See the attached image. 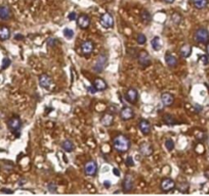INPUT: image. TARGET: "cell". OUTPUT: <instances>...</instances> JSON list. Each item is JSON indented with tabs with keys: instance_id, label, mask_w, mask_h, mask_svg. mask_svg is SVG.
Masks as SVG:
<instances>
[{
	"instance_id": "cell-1",
	"label": "cell",
	"mask_w": 209,
	"mask_h": 196,
	"mask_svg": "<svg viewBox=\"0 0 209 196\" xmlns=\"http://www.w3.org/2000/svg\"><path fill=\"white\" fill-rule=\"evenodd\" d=\"M113 145H114L115 150L118 152L123 153L129 149L130 147V141L126 136L124 135H118L113 140Z\"/></svg>"
},
{
	"instance_id": "cell-2",
	"label": "cell",
	"mask_w": 209,
	"mask_h": 196,
	"mask_svg": "<svg viewBox=\"0 0 209 196\" xmlns=\"http://www.w3.org/2000/svg\"><path fill=\"white\" fill-rule=\"evenodd\" d=\"M195 40L198 43H203L206 44L209 41V32L207 29L205 28H199L195 32Z\"/></svg>"
},
{
	"instance_id": "cell-3",
	"label": "cell",
	"mask_w": 209,
	"mask_h": 196,
	"mask_svg": "<svg viewBox=\"0 0 209 196\" xmlns=\"http://www.w3.org/2000/svg\"><path fill=\"white\" fill-rule=\"evenodd\" d=\"M107 62V55L104 53L99 55V57L97 58V61H94V64L92 66V70L97 73H102L104 68V64Z\"/></svg>"
},
{
	"instance_id": "cell-4",
	"label": "cell",
	"mask_w": 209,
	"mask_h": 196,
	"mask_svg": "<svg viewBox=\"0 0 209 196\" xmlns=\"http://www.w3.org/2000/svg\"><path fill=\"white\" fill-rule=\"evenodd\" d=\"M101 24L104 28L106 29H111L114 26V17L110 12L104 13L101 17Z\"/></svg>"
},
{
	"instance_id": "cell-5",
	"label": "cell",
	"mask_w": 209,
	"mask_h": 196,
	"mask_svg": "<svg viewBox=\"0 0 209 196\" xmlns=\"http://www.w3.org/2000/svg\"><path fill=\"white\" fill-rule=\"evenodd\" d=\"M84 172H85V175L87 176H94L97 172V164L94 161V160H89L85 164L84 166Z\"/></svg>"
},
{
	"instance_id": "cell-6",
	"label": "cell",
	"mask_w": 209,
	"mask_h": 196,
	"mask_svg": "<svg viewBox=\"0 0 209 196\" xmlns=\"http://www.w3.org/2000/svg\"><path fill=\"white\" fill-rule=\"evenodd\" d=\"M39 84L42 88L44 89H49L50 87L53 85V81L50 76H48L47 74H42L39 77Z\"/></svg>"
},
{
	"instance_id": "cell-7",
	"label": "cell",
	"mask_w": 209,
	"mask_h": 196,
	"mask_svg": "<svg viewBox=\"0 0 209 196\" xmlns=\"http://www.w3.org/2000/svg\"><path fill=\"white\" fill-rule=\"evenodd\" d=\"M125 99H126V101H128L129 103L134 104L135 102L139 100V92H137L136 89H134V88L128 89L125 93Z\"/></svg>"
},
{
	"instance_id": "cell-8",
	"label": "cell",
	"mask_w": 209,
	"mask_h": 196,
	"mask_svg": "<svg viewBox=\"0 0 209 196\" xmlns=\"http://www.w3.org/2000/svg\"><path fill=\"white\" fill-rule=\"evenodd\" d=\"M122 187H123V191L125 193H128L132 190L133 188V178L132 176L129 175V174H126L125 177L123 179V184H122Z\"/></svg>"
},
{
	"instance_id": "cell-9",
	"label": "cell",
	"mask_w": 209,
	"mask_h": 196,
	"mask_svg": "<svg viewBox=\"0 0 209 196\" xmlns=\"http://www.w3.org/2000/svg\"><path fill=\"white\" fill-rule=\"evenodd\" d=\"M175 188V182L170 178H166L161 182V189L164 192H170Z\"/></svg>"
},
{
	"instance_id": "cell-10",
	"label": "cell",
	"mask_w": 209,
	"mask_h": 196,
	"mask_svg": "<svg viewBox=\"0 0 209 196\" xmlns=\"http://www.w3.org/2000/svg\"><path fill=\"white\" fill-rule=\"evenodd\" d=\"M77 26L80 29H87L90 26V17L86 14H81L80 17H77Z\"/></svg>"
},
{
	"instance_id": "cell-11",
	"label": "cell",
	"mask_w": 209,
	"mask_h": 196,
	"mask_svg": "<svg viewBox=\"0 0 209 196\" xmlns=\"http://www.w3.org/2000/svg\"><path fill=\"white\" fill-rule=\"evenodd\" d=\"M7 125H8V128H9L12 132H17V131H19L22 127L21 119H20L19 117H13L8 121Z\"/></svg>"
},
{
	"instance_id": "cell-12",
	"label": "cell",
	"mask_w": 209,
	"mask_h": 196,
	"mask_svg": "<svg viewBox=\"0 0 209 196\" xmlns=\"http://www.w3.org/2000/svg\"><path fill=\"white\" fill-rule=\"evenodd\" d=\"M120 117L124 121H128V120H131L134 117V111L131 107H128V106H125V107L122 108V110L120 111Z\"/></svg>"
},
{
	"instance_id": "cell-13",
	"label": "cell",
	"mask_w": 209,
	"mask_h": 196,
	"mask_svg": "<svg viewBox=\"0 0 209 196\" xmlns=\"http://www.w3.org/2000/svg\"><path fill=\"white\" fill-rule=\"evenodd\" d=\"M139 62L143 66H149L151 64V57L147 51H141L139 54Z\"/></svg>"
},
{
	"instance_id": "cell-14",
	"label": "cell",
	"mask_w": 209,
	"mask_h": 196,
	"mask_svg": "<svg viewBox=\"0 0 209 196\" xmlns=\"http://www.w3.org/2000/svg\"><path fill=\"white\" fill-rule=\"evenodd\" d=\"M93 49H94V44H93L91 41L87 40V41L82 42V44H81V51H82V53H83L84 55L90 54V53H91L92 51H93Z\"/></svg>"
},
{
	"instance_id": "cell-15",
	"label": "cell",
	"mask_w": 209,
	"mask_h": 196,
	"mask_svg": "<svg viewBox=\"0 0 209 196\" xmlns=\"http://www.w3.org/2000/svg\"><path fill=\"white\" fill-rule=\"evenodd\" d=\"M139 128L144 135H149L151 132V124L148 120H141L139 122Z\"/></svg>"
},
{
	"instance_id": "cell-16",
	"label": "cell",
	"mask_w": 209,
	"mask_h": 196,
	"mask_svg": "<svg viewBox=\"0 0 209 196\" xmlns=\"http://www.w3.org/2000/svg\"><path fill=\"white\" fill-rule=\"evenodd\" d=\"M139 152H141V154L143 156H150L153 153V147L151 146V144L144 142L139 146Z\"/></svg>"
},
{
	"instance_id": "cell-17",
	"label": "cell",
	"mask_w": 209,
	"mask_h": 196,
	"mask_svg": "<svg viewBox=\"0 0 209 196\" xmlns=\"http://www.w3.org/2000/svg\"><path fill=\"white\" fill-rule=\"evenodd\" d=\"M93 87L95 88L97 91H104L108 88V84L102 78H97V79L93 81Z\"/></svg>"
},
{
	"instance_id": "cell-18",
	"label": "cell",
	"mask_w": 209,
	"mask_h": 196,
	"mask_svg": "<svg viewBox=\"0 0 209 196\" xmlns=\"http://www.w3.org/2000/svg\"><path fill=\"white\" fill-rule=\"evenodd\" d=\"M12 17V12H10L9 7L5 5L0 6V19L2 21H7Z\"/></svg>"
},
{
	"instance_id": "cell-19",
	"label": "cell",
	"mask_w": 209,
	"mask_h": 196,
	"mask_svg": "<svg viewBox=\"0 0 209 196\" xmlns=\"http://www.w3.org/2000/svg\"><path fill=\"white\" fill-rule=\"evenodd\" d=\"M161 100H162V103L165 106H171L173 104V102H174V97H173L172 94L166 92L161 95Z\"/></svg>"
},
{
	"instance_id": "cell-20",
	"label": "cell",
	"mask_w": 209,
	"mask_h": 196,
	"mask_svg": "<svg viewBox=\"0 0 209 196\" xmlns=\"http://www.w3.org/2000/svg\"><path fill=\"white\" fill-rule=\"evenodd\" d=\"M113 122H114V115L112 113H104L101 119L102 125L104 127H110L113 124Z\"/></svg>"
},
{
	"instance_id": "cell-21",
	"label": "cell",
	"mask_w": 209,
	"mask_h": 196,
	"mask_svg": "<svg viewBox=\"0 0 209 196\" xmlns=\"http://www.w3.org/2000/svg\"><path fill=\"white\" fill-rule=\"evenodd\" d=\"M165 61L166 64L170 68H175L177 66V59L175 56H173L170 53H166L165 54Z\"/></svg>"
},
{
	"instance_id": "cell-22",
	"label": "cell",
	"mask_w": 209,
	"mask_h": 196,
	"mask_svg": "<svg viewBox=\"0 0 209 196\" xmlns=\"http://www.w3.org/2000/svg\"><path fill=\"white\" fill-rule=\"evenodd\" d=\"M179 53H181V57L184 58H188L189 56L192 53V46L189 45V44H184L181 47V50H179Z\"/></svg>"
},
{
	"instance_id": "cell-23",
	"label": "cell",
	"mask_w": 209,
	"mask_h": 196,
	"mask_svg": "<svg viewBox=\"0 0 209 196\" xmlns=\"http://www.w3.org/2000/svg\"><path fill=\"white\" fill-rule=\"evenodd\" d=\"M10 37V31L7 27H0V40L4 41V40L9 39Z\"/></svg>"
},
{
	"instance_id": "cell-24",
	"label": "cell",
	"mask_w": 209,
	"mask_h": 196,
	"mask_svg": "<svg viewBox=\"0 0 209 196\" xmlns=\"http://www.w3.org/2000/svg\"><path fill=\"white\" fill-rule=\"evenodd\" d=\"M62 147H63V149L65 151H67V152H72L75 149L74 143H73L71 140H65V141L63 142V144H62Z\"/></svg>"
},
{
	"instance_id": "cell-25",
	"label": "cell",
	"mask_w": 209,
	"mask_h": 196,
	"mask_svg": "<svg viewBox=\"0 0 209 196\" xmlns=\"http://www.w3.org/2000/svg\"><path fill=\"white\" fill-rule=\"evenodd\" d=\"M141 19L142 22H143L144 24H149L151 23V21H152V15H151V13L148 12V10H143L141 13Z\"/></svg>"
},
{
	"instance_id": "cell-26",
	"label": "cell",
	"mask_w": 209,
	"mask_h": 196,
	"mask_svg": "<svg viewBox=\"0 0 209 196\" xmlns=\"http://www.w3.org/2000/svg\"><path fill=\"white\" fill-rule=\"evenodd\" d=\"M163 120H164V122H165V124L169 125V126H173V125L179 124L176 120H175V117H173L172 115H170V113H166V115H164Z\"/></svg>"
},
{
	"instance_id": "cell-27",
	"label": "cell",
	"mask_w": 209,
	"mask_h": 196,
	"mask_svg": "<svg viewBox=\"0 0 209 196\" xmlns=\"http://www.w3.org/2000/svg\"><path fill=\"white\" fill-rule=\"evenodd\" d=\"M193 3L197 9H203L207 6L208 0H193Z\"/></svg>"
},
{
	"instance_id": "cell-28",
	"label": "cell",
	"mask_w": 209,
	"mask_h": 196,
	"mask_svg": "<svg viewBox=\"0 0 209 196\" xmlns=\"http://www.w3.org/2000/svg\"><path fill=\"white\" fill-rule=\"evenodd\" d=\"M151 44H152V47L154 48V50L156 51H159L161 49V41H160V38L159 37H154L151 41Z\"/></svg>"
},
{
	"instance_id": "cell-29",
	"label": "cell",
	"mask_w": 209,
	"mask_h": 196,
	"mask_svg": "<svg viewBox=\"0 0 209 196\" xmlns=\"http://www.w3.org/2000/svg\"><path fill=\"white\" fill-rule=\"evenodd\" d=\"M172 22L174 23V24H181V15L179 14V12H174L172 14Z\"/></svg>"
},
{
	"instance_id": "cell-30",
	"label": "cell",
	"mask_w": 209,
	"mask_h": 196,
	"mask_svg": "<svg viewBox=\"0 0 209 196\" xmlns=\"http://www.w3.org/2000/svg\"><path fill=\"white\" fill-rule=\"evenodd\" d=\"M136 42L139 44V45H144V44L147 42V37L144 36L143 33H139L136 37Z\"/></svg>"
},
{
	"instance_id": "cell-31",
	"label": "cell",
	"mask_w": 209,
	"mask_h": 196,
	"mask_svg": "<svg viewBox=\"0 0 209 196\" xmlns=\"http://www.w3.org/2000/svg\"><path fill=\"white\" fill-rule=\"evenodd\" d=\"M64 36H65L67 39H72V38L74 37V31L69 28H66L65 30H64Z\"/></svg>"
},
{
	"instance_id": "cell-32",
	"label": "cell",
	"mask_w": 209,
	"mask_h": 196,
	"mask_svg": "<svg viewBox=\"0 0 209 196\" xmlns=\"http://www.w3.org/2000/svg\"><path fill=\"white\" fill-rule=\"evenodd\" d=\"M165 147L167 148L168 151H172L173 148H174V142L171 139H167L165 141Z\"/></svg>"
},
{
	"instance_id": "cell-33",
	"label": "cell",
	"mask_w": 209,
	"mask_h": 196,
	"mask_svg": "<svg viewBox=\"0 0 209 196\" xmlns=\"http://www.w3.org/2000/svg\"><path fill=\"white\" fill-rule=\"evenodd\" d=\"M10 59L7 58V57H4L3 59H2V66H1V68L2 70H5V68H7L8 66H10Z\"/></svg>"
},
{
	"instance_id": "cell-34",
	"label": "cell",
	"mask_w": 209,
	"mask_h": 196,
	"mask_svg": "<svg viewBox=\"0 0 209 196\" xmlns=\"http://www.w3.org/2000/svg\"><path fill=\"white\" fill-rule=\"evenodd\" d=\"M188 188H189V185L187 183H184V184H179V189L181 192L183 193H186L187 191H188Z\"/></svg>"
},
{
	"instance_id": "cell-35",
	"label": "cell",
	"mask_w": 209,
	"mask_h": 196,
	"mask_svg": "<svg viewBox=\"0 0 209 196\" xmlns=\"http://www.w3.org/2000/svg\"><path fill=\"white\" fill-rule=\"evenodd\" d=\"M57 44V40L54 39V38H49L47 40V46H50V47H53Z\"/></svg>"
},
{
	"instance_id": "cell-36",
	"label": "cell",
	"mask_w": 209,
	"mask_h": 196,
	"mask_svg": "<svg viewBox=\"0 0 209 196\" xmlns=\"http://www.w3.org/2000/svg\"><path fill=\"white\" fill-rule=\"evenodd\" d=\"M47 190L49 191V192H52V193L57 192V185H54L52 183H49L47 185Z\"/></svg>"
},
{
	"instance_id": "cell-37",
	"label": "cell",
	"mask_w": 209,
	"mask_h": 196,
	"mask_svg": "<svg viewBox=\"0 0 209 196\" xmlns=\"http://www.w3.org/2000/svg\"><path fill=\"white\" fill-rule=\"evenodd\" d=\"M125 164H126V166H134V161H133L132 156H128L127 159H126Z\"/></svg>"
},
{
	"instance_id": "cell-38",
	"label": "cell",
	"mask_w": 209,
	"mask_h": 196,
	"mask_svg": "<svg viewBox=\"0 0 209 196\" xmlns=\"http://www.w3.org/2000/svg\"><path fill=\"white\" fill-rule=\"evenodd\" d=\"M69 19H70V21H76L77 19L76 12H71L70 14H69Z\"/></svg>"
},
{
	"instance_id": "cell-39",
	"label": "cell",
	"mask_w": 209,
	"mask_h": 196,
	"mask_svg": "<svg viewBox=\"0 0 209 196\" xmlns=\"http://www.w3.org/2000/svg\"><path fill=\"white\" fill-rule=\"evenodd\" d=\"M201 61H203V64H207L208 63V58H207V56H205V55L201 56Z\"/></svg>"
},
{
	"instance_id": "cell-40",
	"label": "cell",
	"mask_w": 209,
	"mask_h": 196,
	"mask_svg": "<svg viewBox=\"0 0 209 196\" xmlns=\"http://www.w3.org/2000/svg\"><path fill=\"white\" fill-rule=\"evenodd\" d=\"M1 192L2 193H8V194H12V193H13L12 190H8V189H2Z\"/></svg>"
},
{
	"instance_id": "cell-41",
	"label": "cell",
	"mask_w": 209,
	"mask_h": 196,
	"mask_svg": "<svg viewBox=\"0 0 209 196\" xmlns=\"http://www.w3.org/2000/svg\"><path fill=\"white\" fill-rule=\"evenodd\" d=\"M15 39H17V40H23V39H24V36H23V35L17 34V35H15Z\"/></svg>"
},
{
	"instance_id": "cell-42",
	"label": "cell",
	"mask_w": 209,
	"mask_h": 196,
	"mask_svg": "<svg viewBox=\"0 0 209 196\" xmlns=\"http://www.w3.org/2000/svg\"><path fill=\"white\" fill-rule=\"evenodd\" d=\"M88 90H89L90 93H95V92H97V90H95V88H94L93 86L89 87V88H88Z\"/></svg>"
},
{
	"instance_id": "cell-43",
	"label": "cell",
	"mask_w": 209,
	"mask_h": 196,
	"mask_svg": "<svg viewBox=\"0 0 209 196\" xmlns=\"http://www.w3.org/2000/svg\"><path fill=\"white\" fill-rule=\"evenodd\" d=\"M195 108H196V110L198 111V112L202 110V106H201V105H199V104H196V105H195Z\"/></svg>"
},
{
	"instance_id": "cell-44",
	"label": "cell",
	"mask_w": 209,
	"mask_h": 196,
	"mask_svg": "<svg viewBox=\"0 0 209 196\" xmlns=\"http://www.w3.org/2000/svg\"><path fill=\"white\" fill-rule=\"evenodd\" d=\"M113 172H114V174L117 176V177H119L120 176V173H119V170H118V169H113Z\"/></svg>"
},
{
	"instance_id": "cell-45",
	"label": "cell",
	"mask_w": 209,
	"mask_h": 196,
	"mask_svg": "<svg viewBox=\"0 0 209 196\" xmlns=\"http://www.w3.org/2000/svg\"><path fill=\"white\" fill-rule=\"evenodd\" d=\"M104 186H106V187H108V188H109V187H110V182H104Z\"/></svg>"
},
{
	"instance_id": "cell-46",
	"label": "cell",
	"mask_w": 209,
	"mask_h": 196,
	"mask_svg": "<svg viewBox=\"0 0 209 196\" xmlns=\"http://www.w3.org/2000/svg\"><path fill=\"white\" fill-rule=\"evenodd\" d=\"M164 1H165L166 3H172V2H174V0H164Z\"/></svg>"
},
{
	"instance_id": "cell-47",
	"label": "cell",
	"mask_w": 209,
	"mask_h": 196,
	"mask_svg": "<svg viewBox=\"0 0 209 196\" xmlns=\"http://www.w3.org/2000/svg\"><path fill=\"white\" fill-rule=\"evenodd\" d=\"M206 52H207V55H208V57H209V44L207 45V47H206Z\"/></svg>"
}]
</instances>
